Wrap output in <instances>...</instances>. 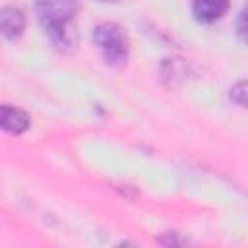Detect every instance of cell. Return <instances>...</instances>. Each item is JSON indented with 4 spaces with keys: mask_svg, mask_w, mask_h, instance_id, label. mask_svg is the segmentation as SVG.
I'll return each mask as SVG.
<instances>
[{
    "mask_svg": "<svg viewBox=\"0 0 248 248\" xmlns=\"http://www.w3.org/2000/svg\"><path fill=\"white\" fill-rule=\"evenodd\" d=\"M37 21L50 43L60 50H70L78 43L76 31V0H35L33 4Z\"/></svg>",
    "mask_w": 248,
    "mask_h": 248,
    "instance_id": "cell-1",
    "label": "cell"
},
{
    "mask_svg": "<svg viewBox=\"0 0 248 248\" xmlns=\"http://www.w3.org/2000/svg\"><path fill=\"white\" fill-rule=\"evenodd\" d=\"M91 41L103 56L105 64L120 68L128 62L130 56V39L126 31L114 21H103L93 27Z\"/></svg>",
    "mask_w": 248,
    "mask_h": 248,
    "instance_id": "cell-2",
    "label": "cell"
},
{
    "mask_svg": "<svg viewBox=\"0 0 248 248\" xmlns=\"http://www.w3.org/2000/svg\"><path fill=\"white\" fill-rule=\"evenodd\" d=\"M229 12V0H192V16L198 23L209 25Z\"/></svg>",
    "mask_w": 248,
    "mask_h": 248,
    "instance_id": "cell-3",
    "label": "cell"
},
{
    "mask_svg": "<svg viewBox=\"0 0 248 248\" xmlns=\"http://www.w3.org/2000/svg\"><path fill=\"white\" fill-rule=\"evenodd\" d=\"M0 126H2V130L6 134L21 136V134H25L29 130L31 118H29V114L21 107L4 105L2 107V116H0Z\"/></svg>",
    "mask_w": 248,
    "mask_h": 248,
    "instance_id": "cell-4",
    "label": "cell"
},
{
    "mask_svg": "<svg viewBox=\"0 0 248 248\" xmlns=\"http://www.w3.org/2000/svg\"><path fill=\"white\" fill-rule=\"evenodd\" d=\"M0 29L4 39L17 41L25 31V14L16 6H4L0 12Z\"/></svg>",
    "mask_w": 248,
    "mask_h": 248,
    "instance_id": "cell-5",
    "label": "cell"
},
{
    "mask_svg": "<svg viewBox=\"0 0 248 248\" xmlns=\"http://www.w3.org/2000/svg\"><path fill=\"white\" fill-rule=\"evenodd\" d=\"M159 74H161V81L167 87H176L186 76L184 62L180 58H165L163 64H161V72Z\"/></svg>",
    "mask_w": 248,
    "mask_h": 248,
    "instance_id": "cell-6",
    "label": "cell"
},
{
    "mask_svg": "<svg viewBox=\"0 0 248 248\" xmlns=\"http://www.w3.org/2000/svg\"><path fill=\"white\" fill-rule=\"evenodd\" d=\"M229 97H231V101L234 105H238V107L248 110V79H242V81L234 83L231 87V91H229Z\"/></svg>",
    "mask_w": 248,
    "mask_h": 248,
    "instance_id": "cell-7",
    "label": "cell"
},
{
    "mask_svg": "<svg viewBox=\"0 0 248 248\" xmlns=\"http://www.w3.org/2000/svg\"><path fill=\"white\" fill-rule=\"evenodd\" d=\"M234 31H236V37L248 45V4L238 12L236 16V23H234Z\"/></svg>",
    "mask_w": 248,
    "mask_h": 248,
    "instance_id": "cell-8",
    "label": "cell"
},
{
    "mask_svg": "<svg viewBox=\"0 0 248 248\" xmlns=\"http://www.w3.org/2000/svg\"><path fill=\"white\" fill-rule=\"evenodd\" d=\"M176 234H178V232H174V231L170 232V231H169V232H165V236H159V242L165 244V246H178V244H184L186 240H184V238H178Z\"/></svg>",
    "mask_w": 248,
    "mask_h": 248,
    "instance_id": "cell-9",
    "label": "cell"
},
{
    "mask_svg": "<svg viewBox=\"0 0 248 248\" xmlns=\"http://www.w3.org/2000/svg\"><path fill=\"white\" fill-rule=\"evenodd\" d=\"M95 2H101V4H114V2H118V0H95Z\"/></svg>",
    "mask_w": 248,
    "mask_h": 248,
    "instance_id": "cell-10",
    "label": "cell"
}]
</instances>
